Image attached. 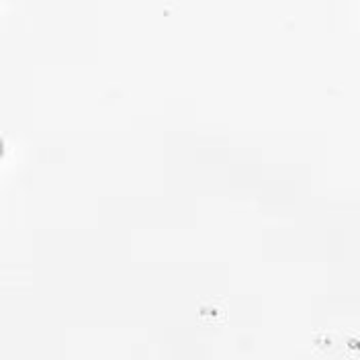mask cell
I'll list each match as a JSON object with an SVG mask.
<instances>
[]
</instances>
